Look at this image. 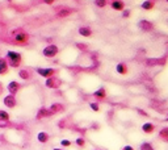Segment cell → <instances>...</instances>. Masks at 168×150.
<instances>
[{"label":"cell","instance_id":"obj_7","mask_svg":"<svg viewBox=\"0 0 168 150\" xmlns=\"http://www.w3.org/2000/svg\"><path fill=\"white\" fill-rule=\"evenodd\" d=\"M8 71V62L5 58H0V75H4Z\"/></svg>","mask_w":168,"mask_h":150},{"label":"cell","instance_id":"obj_26","mask_svg":"<svg viewBox=\"0 0 168 150\" xmlns=\"http://www.w3.org/2000/svg\"><path fill=\"white\" fill-rule=\"evenodd\" d=\"M69 13H70V11H60V12H59V16L63 17V16H67Z\"/></svg>","mask_w":168,"mask_h":150},{"label":"cell","instance_id":"obj_17","mask_svg":"<svg viewBox=\"0 0 168 150\" xmlns=\"http://www.w3.org/2000/svg\"><path fill=\"white\" fill-rule=\"evenodd\" d=\"M112 7H113L114 9H117V11L123 9V4L121 3V1H113V3H112Z\"/></svg>","mask_w":168,"mask_h":150},{"label":"cell","instance_id":"obj_4","mask_svg":"<svg viewBox=\"0 0 168 150\" xmlns=\"http://www.w3.org/2000/svg\"><path fill=\"white\" fill-rule=\"evenodd\" d=\"M20 83H17V82H14V80H12V82H9V84L7 86V90H8V92H9V95H16V93L19 92V90H20Z\"/></svg>","mask_w":168,"mask_h":150},{"label":"cell","instance_id":"obj_1","mask_svg":"<svg viewBox=\"0 0 168 150\" xmlns=\"http://www.w3.org/2000/svg\"><path fill=\"white\" fill-rule=\"evenodd\" d=\"M7 62L11 67H19L21 63V55L16 51H8L7 53Z\"/></svg>","mask_w":168,"mask_h":150},{"label":"cell","instance_id":"obj_5","mask_svg":"<svg viewBox=\"0 0 168 150\" xmlns=\"http://www.w3.org/2000/svg\"><path fill=\"white\" fill-rule=\"evenodd\" d=\"M3 103H4V105H5L7 108H14V107H16V104H17L16 97H14L13 95H7V96L4 97Z\"/></svg>","mask_w":168,"mask_h":150},{"label":"cell","instance_id":"obj_2","mask_svg":"<svg viewBox=\"0 0 168 150\" xmlns=\"http://www.w3.org/2000/svg\"><path fill=\"white\" fill-rule=\"evenodd\" d=\"M14 41L19 44H25L26 41H28L29 36L25 33V32H23L21 29H17V32H14Z\"/></svg>","mask_w":168,"mask_h":150},{"label":"cell","instance_id":"obj_28","mask_svg":"<svg viewBox=\"0 0 168 150\" xmlns=\"http://www.w3.org/2000/svg\"><path fill=\"white\" fill-rule=\"evenodd\" d=\"M43 1H45V3H47V4H51L54 0H43Z\"/></svg>","mask_w":168,"mask_h":150},{"label":"cell","instance_id":"obj_24","mask_svg":"<svg viewBox=\"0 0 168 150\" xmlns=\"http://www.w3.org/2000/svg\"><path fill=\"white\" fill-rule=\"evenodd\" d=\"M106 3V0H96V6L97 7H104Z\"/></svg>","mask_w":168,"mask_h":150},{"label":"cell","instance_id":"obj_8","mask_svg":"<svg viewBox=\"0 0 168 150\" xmlns=\"http://www.w3.org/2000/svg\"><path fill=\"white\" fill-rule=\"evenodd\" d=\"M49 134L46 133V132H40V133L37 134V140H38V142H41V144H46V142L49 141Z\"/></svg>","mask_w":168,"mask_h":150},{"label":"cell","instance_id":"obj_25","mask_svg":"<svg viewBox=\"0 0 168 150\" xmlns=\"http://www.w3.org/2000/svg\"><path fill=\"white\" fill-rule=\"evenodd\" d=\"M91 108L93 111H99V105H97L96 103H91Z\"/></svg>","mask_w":168,"mask_h":150},{"label":"cell","instance_id":"obj_30","mask_svg":"<svg viewBox=\"0 0 168 150\" xmlns=\"http://www.w3.org/2000/svg\"><path fill=\"white\" fill-rule=\"evenodd\" d=\"M53 150H63V149H58V147H55V149H53Z\"/></svg>","mask_w":168,"mask_h":150},{"label":"cell","instance_id":"obj_13","mask_svg":"<svg viewBox=\"0 0 168 150\" xmlns=\"http://www.w3.org/2000/svg\"><path fill=\"white\" fill-rule=\"evenodd\" d=\"M0 121H9V113L7 111L0 109Z\"/></svg>","mask_w":168,"mask_h":150},{"label":"cell","instance_id":"obj_22","mask_svg":"<svg viewBox=\"0 0 168 150\" xmlns=\"http://www.w3.org/2000/svg\"><path fill=\"white\" fill-rule=\"evenodd\" d=\"M60 145H62V146H71V141H69V140H62V141H60Z\"/></svg>","mask_w":168,"mask_h":150},{"label":"cell","instance_id":"obj_19","mask_svg":"<svg viewBox=\"0 0 168 150\" xmlns=\"http://www.w3.org/2000/svg\"><path fill=\"white\" fill-rule=\"evenodd\" d=\"M116 68H117V71H118L120 74H125L126 73V68H125V66H123L122 63H118Z\"/></svg>","mask_w":168,"mask_h":150},{"label":"cell","instance_id":"obj_29","mask_svg":"<svg viewBox=\"0 0 168 150\" xmlns=\"http://www.w3.org/2000/svg\"><path fill=\"white\" fill-rule=\"evenodd\" d=\"M3 92V86H1V83H0V93Z\"/></svg>","mask_w":168,"mask_h":150},{"label":"cell","instance_id":"obj_6","mask_svg":"<svg viewBox=\"0 0 168 150\" xmlns=\"http://www.w3.org/2000/svg\"><path fill=\"white\" fill-rule=\"evenodd\" d=\"M37 73L40 74L41 77H45V78H51L54 75L55 71L53 68H37Z\"/></svg>","mask_w":168,"mask_h":150},{"label":"cell","instance_id":"obj_9","mask_svg":"<svg viewBox=\"0 0 168 150\" xmlns=\"http://www.w3.org/2000/svg\"><path fill=\"white\" fill-rule=\"evenodd\" d=\"M59 86V82H58L57 79H53V78H47V80H46V87L49 88H55Z\"/></svg>","mask_w":168,"mask_h":150},{"label":"cell","instance_id":"obj_11","mask_svg":"<svg viewBox=\"0 0 168 150\" xmlns=\"http://www.w3.org/2000/svg\"><path fill=\"white\" fill-rule=\"evenodd\" d=\"M47 116H51V113H50V111L46 109V108H41L40 111H38V115H37V119H42V117H47Z\"/></svg>","mask_w":168,"mask_h":150},{"label":"cell","instance_id":"obj_18","mask_svg":"<svg viewBox=\"0 0 168 150\" xmlns=\"http://www.w3.org/2000/svg\"><path fill=\"white\" fill-rule=\"evenodd\" d=\"M79 33L82 34V36H91V29L89 28H80L79 29Z\"/></svg>","mask_w":168,"mask_h":150},{"label":"cell","instance_id":"obj_27","mask_svg":"<svg viewBox=\"0 0 168 150\" xmlns=\"http://www.w3.org/2000/svg\"><path fill=\"white\" fill-rule=\"evenodd\" d=\"M122 150H134V149H133V147H131V146H125Z\"/></svg>","mask_w":168,"mask_h":150},{"label":"cell","instance_id":"obj_16","mask_svg":"<svg viewBox=\"0 0 168 150\" xmlns=\"http://www.w3.org/2000/svg\"><path fill=\"white\" fill-rule=\"evenodd\" d=\"M139 26L143 29V30H150V29L152 28V25H151L150 23H146V21H142V23H139Z\"/></svg>","mask_w":168,"mask_h":150},{"label":"cell","instance_id":"obj_15","mask_svg":"<svg viewBox=\"0 0 168 150\" xmlns=\"http://www.w3.org/2000/svg\"><path fill=\"white\" fill-rule=\"evenodd\" d=\"M160 138L164 140V141H168V128L162 129V132H160Z\"/></svg>","mask_w":168,"mask_h":150},{"label":"cell","instance_id":"obj_23","mask_svg":"<svg viewBox=\"0 0 168 150\" xmlns=\"http://www.w3.org/2000/svg\"><path fill=\"white\" fill-rule=\"evenodd\" d=\"M142 7L145 9H150V8H152V3H151V1H146V3L142 4Z\"/></svg>","mask_w":168,"mask_h":150},{"label":"cell","instance_id":"obj_12","mask_svg":"<svg viewBox=\"0 0 168 150\" xmlns=\"http://www.w3.org/2000/svg\"><path fill=\"white\" fill-rule=\"evenodd\" d=\"M62 109H63V107L60 104H53L51 107L49 108V111H50V113H51V115L57 113V112H60Z\"/></svg>","mask_w":168,"mask_h":150},{"label":"cell","instance_id":"obj_21","mask_svg":"<svg viewBox=\"0 0 168 150\" xmlns=\"http://www.w3.org/2000/svg\"><path fill=\"white\" fill-rule=\"evenodd\" d=\"M76 145H77V146H80V147L84 146V145H86V141H84V138H77L76 140Z\"/></svg>","mask_w":168,"mask_h":150},{"label":"cell","instance_id":"obj_10","mask_svg":"<svg viewBox=\"0 0 168 150\" xmlns=\"http://www.w3.org/2000/svg\"><path fill=\"white\" fill-rule=\"evenodd\" d=\"M142 129H143V132H145V133H152V132H154V129H155V125L151 124V122H146V124H143Z\"/></svg>","mask_w":168,"mask_h":150},{"label":"cell","instance_id":"obj_20","mask_svg":"<svg viewBox=\"0 0 168 150\" xmlns=\"http://www.w3.org/2000/svg\"><path fill=\"white\" fill-rule=\"evenodd\" d=\"M95 96H97V97H104V96H105V91H104V88L96 91V92H95Z\"/></svg>","mask_w":168,"mask_h":150},{"label":"cell","instance_id":"obj_3","mask_svg":"<svg viewBox=\"0 0 168 150\" xmlns=\"http://www.w3.org/2000/svg\"><path fill=\"white\" fill-rule=\"evenodd\" d=\"M57 53H58V48L55 45H49L43 49V55L47 58H51L54 55H57Z\"/></svg>","mask_w":168,"mask_h":150},{"label":"cell","instance_id":"obj_14","mask_svg":"<svg viewBox=\"0 0 168 150\" xmlns=\"http://www.w3.org/2000/svg\"><path fill=\"white\" fill-rule=\"evenodd\" d=\"M19 75H20V78H21V79H25V80L30 78V74H29V70H25V68H24V70H20Z\"/></svg>","mask_w":168,"mask_h":150}]
</instances>
